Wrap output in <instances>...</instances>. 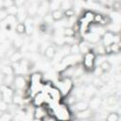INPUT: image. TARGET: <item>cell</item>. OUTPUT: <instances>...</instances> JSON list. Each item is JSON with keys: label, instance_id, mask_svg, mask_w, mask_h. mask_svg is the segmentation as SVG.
<instances>
[{"label": "cell", "instance_id": "6da1fadb", "mask_svg": "<svg viewBox=\"0 0 121 121\" xmlns=\"http://www.w3.org/2000/svg\"><path fill=\"white\" fill-rule=\"evenodd\" d=\"M95 61H96V54L93 49L82 55L81 64L85 72H88V73L93 72L95 67Z\"/></svg>", "mask_w": 121, "mask_h": 121}, {"label": "cell", "instance_id": "7a4b0ae2", "mask_svg": "<svg viewBox=\"0 0 121 121\" xmlns=\"http://www.w3.org/2000/svg\"><path fill=\"white\" fill-rule=\"evenodd\" d=\"M57 87L60 89V91L62 95V97H66L68 95H70L72 93V91L75 87L74 80H73V78H67V77L60 78Z\"/></svg>", "mask_w": 121, "mask_h": 121}, {"label": "cell", "instance_id": "3957f363", "mask_svg": "<svg viewBox=\"0 0 121 121\" xmlns=\"http://www.w3.org/2000/svg\"><path fill=\"white\" fill-rule=\"evenodd\" d=\"M15 95V89L12 86L2 84L1 86V99L5 100L9 104L13 102V96Z\"/></svg>", "mask_w": 121, "mask_h": 121}, {"label": "cell", "instance_id": "277c9868", "mask_svg": "<svg viewBox=\"0 0 121 121\" xmlns=\"http://www.w3.org/2000/svg\"><path fill=\"white\" fill-rule=\"evenodd\" d=\"M47 98H49V97H48L46 92H44L43 90H41V91H39L33 95L31 102H32V105L34 107L43 106V105L47 104Z\"/></svg>", "mask_w": 121, "mask_h": 121}, {"label": "cell", "instance_id": "5b68a950", "mask_svg": "<svg viewBox=\"0 0 121 121\" xmlns=\"http://www.w3.org/2000/svg\"><path fill=\"white\" fill-rule=\"evenodd\" d=\"M26 87H28V80L25 77V75L17 74L14 76V81H13V88L16 91H22L25 90Z\"/></svg>", "mask_w": 121, "mask_h": 121}, {"label": "cell", "instance_id": "8992f818", "mask_svg": "<svg viewBox=\"0 0 121 121\" xmlns=\"http://www.w3.org/2000/svg\"><path fill=\"white\" fill-rule=\"evenodd\" d=\"M55 115L57 119H70L71 118V112L69 111V108L65 104H59L56 109L54 110Z\"/></svg>", "mask_w": 121, "mask_h": 121}, {"label": "cell", "instance_id": "52a82bcc", "mask_svg": "<svg viewBox=\"0 0 121 121\" xmlns=\"http://www.w3.org/2000/svg\"><path fill=\"white\" fill-rule=\"evenodd\" d=\"M47 113H48L47 104H45L43 106L34 107L33 113H32L33 114V119L34 120H43Z\"/></svg>", "mask_w": 121, "mask_h": 121}, {"label": "cell", "instance_id": "ba28073f", "mask_svg": "<svg viewBox=\"0 0 121 121\" xmlns=\"http://www.w3.org/2000/svg\"><path fill=\"white\" fill-rule=\"evenodd\" d=\"M84 38H85L84 40H86L88 43H90L93 45L97 44L98 42H101V36L95 32H93V31H89L87 34H85Z\"/></svg>", "mask_w": 121, "mask_h": 121}, {"label": "cell", "instance_id": "9c48e42d", "mask_svg": "<svg viewBox=\"0 0 121 121\" xmlns=\"http://www.w3.org/2000/svg\"><path fill=\"white\" fill-rule=\"evenodd\" d=\"M43 55L46 59L48 60H51V59H54V57L56 56L57 54V48L55 45L53 44H48L44 49H43Z\"/></svg>", "mask_w": 121, "mask_h": 121}, {"label": "cell", "instance_id": "30bf717a", "mask_svg": "<svg viewBox=\"0 0 121 121\" xmlns=\"http://www.w3.org/2000/svg\"><path fill=\"white\" fill-rule=\"evenodd\" d=\"M75 109L76 112H81V111H85L87 109L90 108L89 106V102L85 101V100H78L76 101L73 105H72Z\"/></svg>", "mask_w": 121, "mask_h": 121}, {"label": "cell", "instance_id": "8fae6325", "mask_svg": "<svg viewBox=\"0 0 121 121\" xmlns=\"http://www.w3.org/2000/svg\"><path fill=\"white\" fill-rule=\"evenodd\" d=\"M97 88L94 85V84H88L84 89H83V94H84V96L88 97L89 99L91 97H93L95 95V92H96Z\"/></svg>", "mask_w": 121, "mask_h": 121}, {"label": "cell", "instance_id": "7c38bea8", "mask_svg": "<svg viewBox=\"0 0 121 121\" xmlns=\"http://www.w3.org/2000/svg\"><path fill=\"white\" fill-rule=\"evenodd\" d=\"M102 104V100L100 97H97L95 95H94L93 97H91L89 99V106H90V109H92L93 111L98 109Z\"/></svg>", "mask_w": 121, "mask_h": 121}, {"label": "cell", "instance_id": "4fadbf2b", "mask_svg": "<svg viewBox=\"0 0 121 121\" xmlns=\"http://www.w3.org/2000/svg\"><path fill=\"white\" fill-rule=\"evenodd\" d=\"M38 7H39V2L38 1L30 2V4L28 6H26L28 15L29 16H36L37 12H38Z\"/></svg>", "mask_w": 121, "mask_h": 121}, {"label": "cell", "instance_id": "5bb4252c", "mask_svg": "<svg viewBox=\"0 0 121 121\" xmlns=\"http://www.w3.org/2000/svg\"><path fill=\"white\" fill-rule=\"evenodd\" d=\"M16 16H17L19 22H25V20H26V17L28 16L26 6L19 7V9H18V12H17V15H16Z\"/></svg>", "mask_w": 121, "mask_h": 121}, {"label": "cell", "instance_id": "9a60e30c", "mask_svg": "<svg viewBox=\"0 0 121 121\" xmlns=\"http://www.w3.org/2000/svg\"><path fill=\"white\" fill-rule=\"evenodd\" d=\"M78 44H79V50H80V54L81 55H83V54H85L88 51H90V50L93 49V47L91 46L92 44L90 43H88L86 40H81L78 43Z\"/></svg>", "mask_w": 121, "mask_h": 121}, {"label": "cell", "instance_id": "2e32d148", "mask_svg": "<svg viewBox=\"0 0 121 121\" xmlns=\"http://www.w3.org/2000/svg\"><path fill=\"white\" fill-rule=\"evenodd\" d=\"M95 13L93 10H85L81 16V19L89 24H93L94 20H95Z\"/></svg>", "mask_w": 121, "mask_h": 121}, {"label": "cell", "instance_id": "e0dca14e", "mask_svg": "<svg viewBox=\"0 0 121 121\" xmlns=\"http://www.w3.org/2000/svg\"><path fill=\"white\" fill-rule=\"evenodd\" d=\"M50 12H51V15H52V17H53L55 22L60 21V20H62L64 18V11L61 9H58L52 10Z\"/></svg>", "mask_w": 121, "mask_h": 121}, {"label": "cell", "instance_id": "ac0fdd59", "mask_svg": "<svg viewBox=\"0 0 121 121\" xmlns=\"http://www.w3.org/2000/svg\"><path fill=\"white\" fill-rule=\"evenodd\" d=\"M24 59L23 57V52L20 50V49H17L9 58V60L10 62H18L20 60H22Z\"/></svg>", "mask_w": 121, "mask_h": 121}, {"label": "cell", "instance_id": "d6986e66", "mask_svg": "<svg viewBox=\"0 0 121 121\" xmlns=\"http://www.w3.org/2000/svg\"><path fill=\"white\" fill-rule=\"evenodd\" d=\"M92 113H93V110L92 109H87L85 111H81V112H77V118L78 119H87V118H90L92 116Z\"/></svg>", "mask_w": 121, "mask_h": 121}, {"label": "cell", "instance_id": "ffe728a7", "mask_svg": "<svg viewBox=\"0 0 121 121\" xmlns=\"http://www.w3.org/2000/svg\"><path fill=\"white\" fill-rule=\"evenodd\" d=\"M99 67L103 70L104 73H108V72H110L112 70V64L109 60H104L99 63Z\"/></svg>", "mask_w": 121, "mask_h": 121}, {"label": "cell", "instance_id": "44dd1931", "mask_svg": "<svg viewBox=\"0 0 121 121\" xmlns=\"http://www.w3.org/2000/svg\"><path fill=\"white\" fill-rule=\"evenodd\" d=\"M14 30H15V32L18 35H25L26 34V25H25L24 22H19L15 26Z\"/></svg>", "mask_w": 121, "mask_h": 121}, {"label": "cell", "instance_id": "7402d4cb", "mask_svg": "<svg viewBox=\"0 0 121 121\" xmlns=\"http://www.w3.org/2000/svg\"><path fill=\"white\" fill-rule=\"evenodd\" d=\"M1 73L3 75H15L13 67L11 64H5L1 68Z\"/></svg>", "mask_w": 121, "mask_h": 121}, {"label": "cell", "instance_id": "603a6c76", "mask_svg": "<svg viewBox=\"0 0 121 121\" xmlns=\"http://www.w3.org/2000/svg\"><path fill=\"white\" fill-rule=\"evenodd\" d=\"M14 119V116H13V113L10 112L9 111H7V112H1L0 114V121H11Z\"/></svg>", "mask_w": 121, "mask_h": 121}, {"label": "cell", "instance_id": "cb8c5ba5", "mask_svg": "<svg viewBox=\"0 0 121 121\" xmlns=\"http://www.w3.org/2000/svg\"><path fill=\"white\" fill-rule=\"evenodd\" d=\"M92 84H94L98 89V88H101L105 85V81L102 79L101 77H95L92 80Z\"/></svg>", "mask_w": 121, "mask_h": 121}, {"label": "cell", "instance_id": "d4e9b609", "mask_svg": "<svg viewBox=\"0 0 121 121\" xmlns=\"http://www.w3.org/2000/svg\"><path fill=\"white\" fill-rule=\"evenodd\" d=\"M49 6H50V11L60 9L61 0H49Z\"/></svg>", "mask_w": 121, "mask_h": 121}, {"label": "cell", "instance_id": "484cf974", "mask_svg": "<svg viewBox=\"0 0 121 121\" xmlns=\"http://www.w3.org/2000/svg\"><path fill=\"white\" fill-rule=\"evenodd\" d=\"M62 33H63V36H65V37H74L77 34L72 26H65L63 28V32Z\"/></svg>", "mask_w": 121, "mask_h": 121}, {"label": "cell", "instance_id": "4316f807", "mask_svg": "<svg viewBox=\"0 0 121 121\" xmlns=\"http://www.w3.org/2000/svg\"><path fill=\"white\" fill-rule=\"evenodd\" d=\"M11 43H12V46L15 47L16 49H21L22 46H23V44H24V41H23V39L20 38V37L14 38Z\"/></svg>", "mask_w": 121, "mask_h": 121}, {"label": "cell", "instance_id": "83f0119b", "mask_svg": "<svg viewBox=\"0 0 121 121\" xmlns=\"http://www.w3.org/2000/svg\"><path fill=\"white\" fill-rule=\"evenodd\" d=\"M119 118H120V115L118 114L117 112H111L106 116V119L108 121H117Z\"/></svg>", "mask_w": 121, "mask_h": 121}, {"label": "cell", "instance_id": "f1b7e54d", "mask_svg": "<svg viewBox=\"0 0 121 121\" xmlns=\"http://www.w3.org/2000/svg\"><path fill=\"white\" fill-rule=\"evenodd\" d=\"M70 53H71V54H75V55L80 54L78 43H74L70 44Z\"/></svg>", "mask_w": 121, "mask_h": 121}, {"label": "cell", "instance_id": "f546056e", "mask_svg": "<svg viewBox=\"0 0 121 121\" xmlns=\"http://www.w3.org/2000/svg\"><path fill=\"white\" fill-rule=\"evenodd\" d=\"M18 7L16 5H11V6H9L6 8L9 15H17V12H18Z\"/></svg>", "mask_w": 121, "mask_h": 121}, {"label": "cell", "instance_id": "4dcf8cb0", "mask_svg": "<svg viewBox=\"0 0 121 121\" xmlns=\"http://www.w3.org/2000/svg\"><path fill=\"white\" fill-rule=\"evenodd\" d=\"M64 11V18H71V17H74L76 16V10L74 8H71V9H68L66 10H63Z\"/></svg>", "mask_w": 121, "mask_h": 121}, {"label": "cell", "instance_id": "1f68e13d", "mask_svg": "<svg viewBox=\"0 0 121 121\" xmlns=\"http://www.w3.org/2000/svg\"><path fill=\"white\" fill-rule=\"evenodd\" d=\"M9 104L8 102H6L5 100L1 99L0 100V112L9 111Z\"/></svg>", "mask_w": 121, "mask_h": 121}, {"label": "cell", "instance_id": "d6a6232c", "mask_svg": "<svg viewBox=\"0 0 121 121\" xmlns=\"http://www.w3.org/2000/svg\"><path fill=\"white\" fill-rule=\"evenodd\" d=\"M8 16H9V13H8L6 8L5 7H2L1 8V10H0V20H1V22L4 21Z\"/></svg>", "mask_w": 121, "mask_h": 121}, {"label": "cell", "instance_id": "836d02e7", "mask_svg": "<svg viewBox=\"0 0 121 121\" xmlns=\"http://www.w3.org/2000/svg\"><path fill=\"white\" fill-rule=\"evenodd\" d=\"M28 0H14V5H16L18 8L19 7H23L26 6Z\"/></svg>", "mask_w": 121, "mask_h": 121}, {"label": "cell", "instance_id": "e575fe53", "mask_svg": "<svg viewBox=\"0 0 121 121\" xmlns=\"http://www.w3.org/2000/svg\"><path fill=\"white\" fill-rule=\"evenodd\" d=\"M3 2V5L2 7H9V6H11V5H14V0H2Z\"/></svg>", "mask_w": 121, "mask_h": 121}, {"label": "cell", "instance_id": "d590c367", "mask_svg": "<svg viewBox=\"0 0 121 121\" xmlns=\"http://www.w3.org/2000/svg\"><path fill=\"white\" fill-rule=\"evenodd\" d=\"M117 112H118V114L121 116V106H119L118 108H117V111H116Z\"/></svg>", "mask_w": 121, "mask_h": 121}, {"label": "cell", "instance_id": "8d00e7d4", "mask_svg": "<svg viewBox=\"0 0 121 121\" xmlns=\"http://www.w3.org/2000/svg\"><path fill=\"white\" fill-rule=\"evenodd\" d=\"M83 1H90V0H83Z\"/></svg>", "mask_w": 121, "mask_h": 121}]
</instances>
